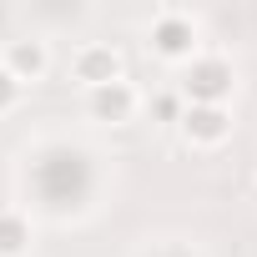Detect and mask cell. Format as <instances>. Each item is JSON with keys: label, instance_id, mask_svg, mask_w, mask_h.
Instances as JSON below:
<instances>
[{"label": "cell", "instance_id": "277c9868", "mask_svg": "<svg viewBox=\"0 0 257 257\" xmlns=\"http://www.w3.org/2000/svg\"><path fill=\"white\" fill-rule=\"evenodd\" d=\"M21 242H26V227H21L11 212H0V252L11 257V252H21Z\"/></svg>", "mask_w": 257, "mask_h": 257}, {"label": "cell", "instance_id": "5b68a950", "mask_svg": "<svg viewBox=\"0 0 257 257\" xmlns=\"http://www.w3.org/2000/svg\"><path fill=\"white\" fill-rule=\"evenodd\" d=\"M192 121H197V132H202L207 142H212V137H222V111H217V106H202V111H187V126H192Z\"/></svg>", "mask_w": 257, "mask_h": 257}, {"label": "cell", "instance_id": "8992f818", "mask_svg": "<svg viewBox=\"0 0 257 257\" xmlns=\"http://www.w3.org/2000/svg\"><path fill=\"white\" fill-rule=\"evenodd\" d=\"M11 96H16V76H11V71H0V106H6Z\"/></svg>", "mask_w": 257, "mask_h": 257}, {"label": "cell", "instance_id": "3957f363", "mask_svg": "<svg viewBox=\"0 0 257 257\" xmlns=\"http://www.w3.org/2000/svg\"><path fill=\"white\" fill-rule=\"evenodd\" d=\"M41 66H46V51H41L36 41H31V46H11V71H16V76H26V71L36 76Z\"/></svg>", "mask_w": 257, "mask_h": 257}, {"label": "cell", "instance_id": "6da1fadb", "mask_svg": "<svg viewBox=\"0 0 257 257\" xmlns=\"http://www.w3.org/2000/svg\"><path fill=\"white\" fill-rule=\"evenodd\" d=\"M76 76H81V81H91V86H111V81L121 76V56H116V51H106V46L81 51V56H76Z\"/></svg>", "mask_w": 257, "mask_h": 257}, {"label": "cell", "instance_id": "7a4b0ae2", "mask_svg": "<svg viewBox=\"0 0 257 257\" xmlns=\"http://www.w3.org/2000/svg\"><path fill=\"white\" fill-rule=\"evenodd\" d=\"M91 106H96V116H126V111H132V86H121V81L96 86Z\"/></svg>", "mask_w": 257, "mask_h": 257}]
</instances>
